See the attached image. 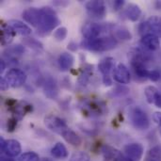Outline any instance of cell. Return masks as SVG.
<instances>
[{"label": "cell", "mask_w": 161, "mask_h": 161, "mask_svg": "<svg viewBox=\"0 0 161 161\" xmlns=\"http://www.w3.org/2000/svg\"><path fill=\"white\" fill-rule=\"evenodd\" d=\"M0 161H14V159H12V158L7 157V156H2Z\"/></svg>", "instance_id": "74e56055"}, {"label": "cell", "mask_w": 161, "mask_h": 161, "mask_svg": "<svg viewBox=\"0 0 161 161\" xmlns=\"http://www.w3.org/2000/svg\"><path fill=\"white\" fill-rule=\"evenodd\" d=\"M40 157L35 152H27L21 155L18 158V161H40Z\"/></svg>", "instance_id": "4316f807"}, {"label": "cell", "mask_w": 161, "mask_h": 161, "mask_svg": "<svg viewBox=\"0 0 161 161\" xmlns=\"http://www.w3.org/2000/svg\"><path fill=\"white\" fill-rule=\"evenodd\" d=\"M141 43L145 49L149 51H157L160 48L159 38L152 34H147L142 36L141 40Z\"/></svg>", "instance_id": "9a60e30c"}, {"label": "cell", "mask_w": 161, "mask_h": 161, "mask_svg": "<svg viewBox=\"0 0 161 161\" xmlns=\"http://www.w3.org/2000/svg\"><path fill=\"white\" fill-rule=\"evenodd\" d=\"M22 151L21 144L16 140H8L6 141L4 149L2 150V153H4L7 157L9 158H15L20 155Z\"/></svg>", "instance_id": "5bb4252c"}, {"label": "cell", "mask_w": 161, "mask_h": 161, "mask_svg": "<svg viewBox=\"0 0 161 161\" xmlns=\"http://www.w3.org/2000/svg\"><path fill=\"white\" fill-rule=\"evenodd\" d=\"M17 118L15 117H12L10 118L9 120H8V123H7V130L8 132H13L17 126Z\"/></svg>", "instance_id": "4dcf8cb0"}, {"label": "cell", "mask_w": 161, "mask_h": 161, "mask_svg": "<svg viewBox=\"0 0 161 161\" xmlns=\"http://www.w3.org/2000/svg\"><path fill=\"white\" fill-rule=\"evenodd\" d=\"M62 137H63V139H64L68 143H70V144L73 145V146H79V145L81 144V142H82L81 138H80L75 131H73V130L70 129V128H69L67 131H65V132L63 133Z\"/></svg>", "instance_id": "7402d4cb"}, {"label": "cell", "mask_w": 161, "mask_h": 161, "mask_svg": "<svg viewBox=\"0 0 161 161\" xmlns=\"http://www.w3.org/2000/svg\"><path fill=\"white\" fill-rule=\"evenodd\" d=\"M139 31L142 36L152 34L158 38L161 37V17L158 15L149 17L145 22H142L139 25Z\"/></svg>", "instance_id": "277c9868"}, {"label": "cell", "mask_w": 161, "mask_h": 161, "mask_svg": "<svg viewBox=\"0 0 161 161\" xmlns=\"http://www.w3.org/2000/svg\"><path fill=\"white\" fill-rule=\"evenodd\" d=\"M70 161H91L90 156L85 152H75L72 155Z\"/></svg>", "instance_id": "f1b7e54d"}, {"label": "cell", "mask_w": 161, "mask_h": 161, "mask_svg": "<svg viewBox=\"0 0 161 161\" xmlns=\"http://www.w3.org/2000/svg\"><path fill=\"white\" fill-rule=\"evenodd\" d=\"M113 78L115 81H117L120 84H128L131 79L129 70L125 64L119 63L118 65H116L114 69Z\"/></svg>", "instance_id": "7c38bea8"}, {"label": "cell", "mask_w": 161, "mask_h": 161, "mask_svg": "<svg viewBox=\"0 0 161 161\" xmlns=\"http://www.w3.org/2000/svg\"><path fill=\"white\" fill-rule=\"evenodd\" d=\"M8 87H9V85L8 84V82L5 79V77H1L0 78V88H1V90L2 91H6V90L8 89Z\"/></svg>", "instance_id": "e575fe53"}, {"label": "cell", "mask_w": 161, "mask_h": 161, "mask_svg": "<svg viewBox=\"0 0 161 161\" xmlns=\"http://www.w3.org/2000/svg\"><path fill=\"white\" fill-rule=\"evenodd\" d=\"M129 119L133 126L138 130H147L150 126V121L147 114L139 107L130 108Z\"/></svg>", "instance_id": "3957f363"}, {"label": "cell", "mask_w": 161, "mask_h": 161, "mask_svg": "<svg viewBox=\"0 0 161 161\" xmlns=\"http://www.w3.org/2000/svg\"><path fill=\"white\" fill-rule=\"evenodd\" d=\"M51 155L58 159H64L68 158V151L65 145L61 142H58L51 149Z\"/></svg>", "instance_id": "44dd1931"}, {"label": "cell", "mask_w": 161, "mask_h": 161, "mask_svg": "<svg viewBox=\"0 0 161 161\" xmlns=\"http://www.w3.org/2000/svg\"><path fill=\"white\" fill-rule=\"evenodd\" d=\"M161 75L160 72L158 70H152V71H149V74H148V79H150L151 81L153 82H157L160 79Z\"/></svg>", "instance_id": "f546056e"}, {"label": "cell", "mask_w": 161, "mask_h": 161, "mask_svg": "<svg viewBox=\"0 0 161 161\" xmlns=\"http://www.w3.org/2000/svg\"><path fill=\"white\" fill-rule=\"evenodd\" d=\"M5 79L11 88H20L26 81V75L24 71L18 68H12L5 75Z\"/></svg>", "instance_id": "52a82bcc"}, {"label": "cell", "mask_w": 161, "mask_h": 161, "mask_svg": "<svg viewBox=\"0 0 161 161\" xmlns=\"http://www.w3.org/2000/svg\"><path fill=\"white\" fill-rule=\"evenodd\" d=\"M43 91H44L45 95L48 98H51V99L56 98V96L58 95V89L56 80L52 77L46 78V80L43 83Z\"/></svg>", "instance_id": "ac0fdd59"}, {"label": "cell", "mask_w": 161, "mask_h": 161, "mask_svg": "<svg viewBox=\"0 0 161 161\" xmlns=\"http://www.w3.org/2000/svg\"><path fill=\"white\" fill-rule=\"evenodd\" d=\"M15 32L14 30L8 25H2L1 27V33H0V37H1V44L6 46L8 44H9L14 36H15Z\"/></svg>", "instance_id": "d6986e66"}, {"label": "cell", "mask_w": 161, "mask_h": 161, "mask_svg": "<svg viewBox=\"0 0 161 161\" xmlns=\"http://www.w3.org/2000/svg\"><path fill=\"white\" fill-rule=\"evenodd\" d=\"M124 5H125V1L123 0H116L113 2V8L115 10H119L120 8H122Z\"/></svg>", "instance_id": "836d02e7"}, {"label": "cell", "mask_w": 161, "mask_h": 161, "mask_svg": "<svg viewBox=\"0 0 161 161\" xmlns=\"http://www.w3.org/2000/svg\"><path fill=\"white\" fill-rule=\"evenodd\" d=\"M92 74V67L88 66L87 68H85V69L82 71L81 75L79 76V79H78L79 83H80L81 85H86V83H87L88 80L90 79Z\"/></svg>", "instance_id": "484cf974"}, {"label": "cell", "mask_w": 161, "mask_h": 161, "mask_svg": "<svg viewBox=\"0 0 161 161\" xmlns=\"http://www.w3.org/2000/svg\"><path fill=\"white\" fill-rule=\"evenodd\" d=\"M8 25L14 30L16 34L22 36H28L31 34V28L26 24H25L20 20H15V19L9 20L8 22Z\"/></svg>", "instance_id": "2e32d148"}, {"label": "cell", "mask_w": 161, "mask_h": 161, "mask_svg": "<svg viewBox=\"0 0 161 161\" xmlns=\"http://www.w3.org/2000/svg\"><path fill=\"white\" fill-rule=\"evenodd\" d=\"M125 155L132 161H139L143 156V146L141 143H130L124 148Z\"/></svg>", "instance_id": "8fae6325"}, {"label": "cell", "mask_w": 161, "mask_h": 161, "mask_svg": "<svg viewBox=\"0 0 161 161\" xmlns=\"http://www.w3.org/2000/svg\"><path fill=\"white\" fill-rule=\"evenodd\" d=\"M23 18L26 23L38 28L40 24V18H41V8H26L23 12Z\"/></svg>", "instance_id": "4fadbf2b"}, {"label": "cell", "mask_w": 161, "mask_h": 161, "mask_svg": "<svg viewBox=\"0 0 161 161\" xmlns=\"http://www.w3.org/2000/svg\"><path fill=\"white\" fill-rule=\"evenodd\" d=\"M87 13L95 19H103L107 14V7L104 1L101 0H92L88 1L85 4Z\"/></svg>", "instance_id": "ba28073f"}, {"label": "cell", "mask_w": 161, "mask_h": 161, "mask_svg": "<svg viewBox=\"0 0 161 161\" xmlns=\"http://www.w3.org/2000/svg\"><path fill=\"white\" fill-rule=\"evenodd\" d=\"M144 161H161V146L152 147L146 154Z\"/></svg>", "instance_id": "603a6c76"}, {"label": "cell", "mask_w": 161, "mask_h": 161, "mask_svg": "<svg viewBox=\"0 0 161 161\" xmlns=\"http://www.w3.org/2000/svg\"><path fill=\"white\" fill-rule=\"evenodd\" d=\"M159 93L158 90L154 87V86H148L145 88L144 90V94H145V98L147 100V102L149 104H153L156 100V97L158 96V94Z\"/></svg>", "instance_id": "cb8c5ba5"}, {"label": "cell", "mask_w": 161, "mask_h": 161, "mask_svg": "<svg viewBox=\"0 0 161 161\" xmlns=\"http://www.w3.org/2000/svg\"><path fill=\"white\" fill-rule=\"evenodd\" d=\"M153 120L154 122L158 125V130H159V133L161 135V112L160 111H158V112H155L154 115H153Z\"/></svg>", "instance_id": "d6a6232c"}, {"label": "cell", "mask_w": 161, "mask_h": 161, "mask_svg": "<svg viewBox=\"0 0 161 161\" xmlns=\"http://www.w3.org/2000/svg\"><path fill=\"white\" fill-rule=\"evenodd\" d=\"M115 67V59L111 57H107L100 60L98 70L103 75V83L106 86H111L112 81L110 78V74L114 72Z\"/></svg>", "instance_id": "8992f818"}, {"label": "cell", "mask_w": 161, "mask_h": 161, "mask_svg": "<svg viewBox=\"0 0 161 161\" xmlns=\"http://www.w3.org/2000/svg\"><path fill=\"white\" fill-rule=\"evenodd\" d=\"M75 62V57L68 52H64L62 54L59 55L58 58V66L60 68V70L62 71H68L70 70Z\"/></svg>", "instance_id": "e0dca14e"}, {"label": "cell", "mask_w": 161, "mask_h": 161, "mask_svg": "<svg viewBox=\"0 0 161 161\" xmlns=\"http://www.w3.org/2000/svg\"><path fill=\"white\" fill-rule=\"evenodd\" d=\"M25 42L27 43V45H29L30 47H32V48H37V49H39V48H42V44L40 42H38V41H36V40H34V39H27L26 41H25Z\"/></svg>", "instance_id": "1f68e13d"}, {"label": "cell", "mask_w": 161, "mask_h": 161, "mask_svg": "<svg viewBox=\"0 0 161 161\" xmlns=\"http://www.w3.org/2000/svg\"><path fill=\"white\" fill-rule=\"evenodd\" d=\"M40 161H52V159H50V158H42Z\"/></svg>", "instance_id": "f35d334b"}, {"label": "cell", "mask_w": 161, "mask_h": 161, "mask_svg": "<svg viewBox=\"0 0 161 161\" xmlns=\"http://www.w3.org/2000/svg\"><path fill=\"white\" fill-rule=\"evenodd\" d=\"M101 152L104 161H132L118 149L107 144L102 146Z\"/></svg>", "instance_id": "9c48e42d"}, {"label": "cell", "mask_w": 161, "mask_h": 161, "mask_svg": "<svg viewBox=\"0 0 161 161\" xmlns=\"http://www.w3.org/2000/svg\"><path fill=\"white\" fill-rule=\"evenodd\" d=\"M115 37L123 41H128L132 39V34L128 31V29L120 26L115 30Z\"/></svg>", "instance_id": "d4e9b609"}, {"label": "cell", "mask_w": 161, "mask_h": 161, "mask_svg": "<svg viewBox=\"0 0 161 161\" xmlns=\"http://www.w3.org/2000/svg\"><path fill=\"white\" fill-rule=\"evenodd\" d=\"M60 21L57 12L50 7H42L41 8V18L40 24L38 26V33L42 35L49 34L53 29H55Z\"/></svg>", "instance_id": "6da1fadb"}, {"label": "cell", "mask_w": 161, "mask_h": 161, "mask_svg": "<svg viewBox=\"0 0 161 161\" xmlns=\"http://www.w3.org/2000/svg\"><path fill=\"white\" fill-rule=\"evenodd\" d=\"M118 44L115 37H99L93 40H84L81 42L83 48L93 52H105L114 49Z\"/></svg>", "instance_id": "7a4b0ae2"}, {"label": "cell", "mask_w": 161, "mask_h": 161, "mask_svg": "<svg viewBox=\"0 0 161 161\" xmlns=\"http://www.w3.org/2000/svg\"><path fill=\"white\" fill-rule=\"evenodd\" d=\"M125 15L130 21L136 22L140 19L142 15V9L139 5L134 4V3H129V5L127 6L125 9Z\"/></svg>", "instance_id": "ffe728a7"}, {"label": "cell", "mask_w": 161, "mask_h": 161, "mask_svg": "<svg viewBox=\"0 0 161 161\" xmlns=\"http://www.w3.org/2000/svg\"><path fill=\"white\" fill-rule=\"evenodd\" d=\"M5 69H6V63H5V61L2 59V60L0 61V73L2 74V73L5 71Z\"/></svg>", "instance_id": "8d00e7d4"}, {"label": "cell", "mask_w": 161, "mask_h": 161, "mask_svg": "<svg viewBox=\"0 0 161 161\" xmlns=\"http://www.w3.org/2000/svg\"><path fill=\"white\" fill-rule=\"evenodd\" d=\"M68 34V30L66 27L64 26H60L58 28H57L54 32V37L58 42H62L66 39Z\"/></svg>", "instance_id": "83f0119b"}, {"label": "cell", "mask_w": 161, "mask_h": 161, "mask_svg": "<svg viewBox=\"0 0 161 161\" xmlns=\"http://www.w3.org/2000/svg\"><path fill=\"white\" fill-rule=\"evenodd\" d=\"M154 105H155L157 108H161V92H159V93L158 94V96L156 97V100H155V102H154Z\"/></svg>", "instance_id": "d590c367"}, {"label": "cell", "mask_w": 161, "mask_h": 161, "mask_svg": "<svg viewBox=\"0 0 161 161\" xmlns=\"http://www.w3.org/2000/svg\"><path fill=\"white\" fill-rule=\"evenodd\" d=\"M44 125L45 126L52 132L58 134V135H63V133L65 131H67L69 129V126L67 125L66 122L61 119L60 117L54 115V114H49L47 116H45L44 120Z\"/></svg>", "instance_id": "5b68a950"}, {"label": "cell", "mask_w": 161, "mask_h": 161, "mask_svg": "<svg viewBox=\"0 0 161 161\" xmlns=\"http://www.w3.org/2000/svg\"><path fill=\"white\" fill-rule=\"evenodd\" d=\"M103 31V26L97 23H87L82 27V35L85 40H93L99 38Z\"/></svg>", "instance_id": "30bf717a"}]
</instances>
